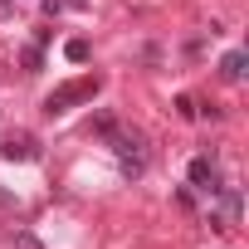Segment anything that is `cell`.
<instances>
[{
  "label": "cell",
  "mask_w": 249,
  "mask_h": 249,
  "mask_svg": "<svg viewBox=\"0 0 249 249\" xmlns=\"http://www.w3.org/2000/svg\"><path fill=\"white\" fill-rule=\"evenodd\" d=\"M15 15V0H0V20H10Z\"/></svg>",
  "instance_id": "obj_11"
},
{
  "label": "cell",
  "mask_w": 249,
  "mask_h": 249,
  "mask_svg": "<svg viewBox=\"0 0 249 249\" xmlns=\"http://www.w3.org/2000/svg\"><path fill=\"white\" fill-rule=\"evenodd\" d=\"M176 112H181V117H196V103H191V98L181 93V98H176Z\"/></svg>",
  "instance_id": "obj_10"
},
{
  "label": "cell",
  "mask_w": 249,
  "mask_h": 249,
  "mask_svg": "<svg viewBox=\"0 0 249 249\" xmlns=\"http://www.w3.org/2000/svg\"><path fill=\"white\" fill-rule=\"evenodd\" d=\"M225 220H239V191H225Z\"/></svg>",
  "instance_id": "obj_6"
},
{
  "label": "cell",
  "mask_w": 249,
  "mask_h": 249,
  "mask_svg": "<svg viewBox=\"0 0 249 249\" xmlns=\"http://www.w3.org/2000/svg\"><path fill=\"white\" fill-rule=\"evenodd\" d=\"M64 5H69V10H88V0H64Z\"/></svg>",
  "instance_id": "obj_12"
},
{
  "label": "cell",
  "mask_w": 249,
  "mask_h": 249,
  "mask_svg": "<svg viewBox=\"0 0 249 249\" xmlns=\"http://www.w3.org/2000/svg\"><path fill=\"white\" fill-rule=\"evenodd\" d=\"M244 64H249V59H244V49H230V54L220 59V78L239 83V78H244Z\"/></svg>",
  "instance_id": "obj_4"
},
{
  "label": "cell",
  "mask_w": 249,
  "mask_h": 249,
  "mask_svg": "<svg viewBox=\"0 0 249 249\" xmlns=\"http://www.w3.org/2000/svg\"><path fill=\"white\" fill-rule=\"evenodd\" d=\"M64 54H69L73 64H83V59H88V39H69V49H64Z\"/></svg>",
  "instance_id": "obj_5"
},
{
  "label": "cell",
  "mask_w": 249,
  "mask_h": 249,
  "mask_svg": "<svg viewBox=\"0 0 249 249\" xmlns=\"http://www.w3.org/2000/svg\"><path fill=\"white\" fill-rule=\"evenodd\" d=\"M20 64H25V69H30V73H35V69H39V64H44V54H39V49H25V54H20Z\"/></svg>",
  "instance_id": "obj_8"
},
{
  "label": "cell",
  "mask_w": 249,
  "mask_h": 249,
  "mask_svg": "<svg viewBox=\"0 0 249 249\" xmlns=\"http://www.w3.org/2000/svg\"><path fill=\"white\" fill-rule=\"evenodd\" d=\"M0 157L5 161H39V142L30 132H10L5 142H0Z\"/></svg>",
  "instance_id": "obj_2"
},
{
  "label": "cell",
  "mask_w": 249,
  "mask_h": 249,
  "mask_svg": "<svg viewBox=\"0 0 249 249\" xmlns=\"http://www.w3.org/2000/svg\"><path fill=\"white\" fill-rule=\"evenodd\" d=\"M93 132H98V137H112L117 122H112V117H93Z\"/></svg>",
  "instance_id": "obj_7"
},
{
  "label": "cell",
  "mask_w": 249,
  "mask_h": 249,
  "mask_svg": "<svg viewBox=\"0 0 249 249\" xmlns=\"http://www.w3.org/2000/svg\"><path fill=\"white\" fill-rule=\"evenodd\" d=\"M15 249H44V244H39L35 234H25V230H20V234H15Z\"/></svg>",
  "instance_id": "obj_9"
},
{
  "label": "cell",
  "mask_w": 249,
  "mask_h": 249,
  "mask_svg": "<svg viewBox=\"0 0 249 249\" xmlns=\"http://www.w3.org/2000/svg\"><path fill=\"white\" fill-rule=\"evenodd\" d=\"M98 88H103V78H98V73H88V78H73V83H64V88H54V93L44 98V112H49V117H59V112H69L73 103L93 98Z\"/></svg>",
  "instance_id": "obj_1"
},
{
  "label": "cell",
  "mask_w": 249,
  "mask_h": 249,
  "mask_svg": "<svg viewBox=\"0 0 249 249\" xmlns=\"http://www.w3.org/2000/svg\"><path fill=\"white\" fill-rule=\"evenodd\" d=\"M186 176H191V186H200V191H210V196L220 191V171H215V161H210V157H196Z\"/></svg>",
  "instance_id": "obj_3"
}]
</instances>
